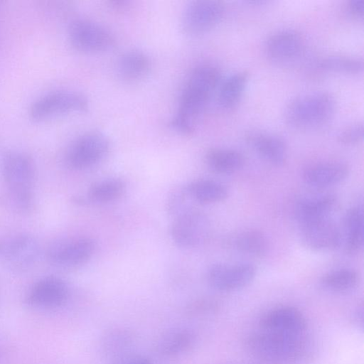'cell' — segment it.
I'll use <instances>...</instances> for the list:
<instances>
[{"instance_id": "d4e9b609", "label": "cell", "mask_w": 364, "mask_h": 364, "mask_svg": "<svg viewBox=\"0 0 364 364\" xmlns=\"http://www.w3.org/2000/svg\"><path fill=\"white\" fill-rule=\"evenodd\" d=\"M248 80L246 71H237L225 79L218 90V103L224 108L234 107L241 98Z\"/></svg>"}, {"instance_id": "836d02e7", "label": "cell", "mask_w": 364, "mask_h": 364, "mask_svg": "<svg viewBox=\"0 0 364 364\" xmlns=\"http://www.w3.org/2000/svg\"><path fill=\"white\" fill-rule=\"evenodd\" d=\"M348 9L354 16L362 18L364 14L363 0H350L348 3Z\"/></svg>"}, {"instance_id": "52a82bcc", "label": "cell", "mask_w": 364, "mask_h": 364, "mask_svg": "<svg viewBox=\"0 0 364 364\" xmlns=\"http://www.w3.org/2000/svg\"><path fill=\"white\" fill-rule=\"evenodd\" d=\"M88 107L87 99L75 91L61 90L46 94L31 105L29 115L34 120H43L58 115L82 112Z\"/></svg>"}, {"instance_id": "d6986e66", "label": "cell", "mask_w": 364, "mask_h": 364, "mask_svg": "<svg viewBox=\"0 0 364 364\" xmlns=\"http://www.w3.org/2000/svg\"><path fill=\"white\" fill-rule=\"evenodd\" d=\"M336 205L331 194L309 196L300 200L295 207V215L300 225L329 218Z\"/></svg>"}, {"instance_id": "f546056e", "label": "cell", "mask_w": 364, "mask_h": 364, "mask_svg": "<svg viewBox=\"0 0 364 364\" xmlns=\"http://www.w3.org/2000/svg\"><path fill=\"white\" fill-rule=\"evenodd\" d=\"M320 67L328 71L358 73L363 70V59L352 55H331L323 58L320 63Z\"/></svg>"}, {"instance_id": "6da1fadb", "label": "cell", "mask_w": 364, "mask_h": 364, "mask_svg": "<svg viewBox=\"0 0 364 364\" xmlns=\"http://www.w3.org/2000/svg\"><path fill=\"white\" fill-rule=\"evenodd\" d=\"M220 71L213 64L197 66L191 73L181 96L179 107L171 126L183 134H190L210 95L219 84Z\"/></svg>"}, {"instance_id": "7c38bea8", "label": "cell", "mask_w": 364, "mask_h": 364, "mask_svg": "<svg viewBox=\"0 0 364 364\" xmlns=\"http://www.w3.org/2000/svg\"><path fill=\"white\" fill-rule=\"evenodd\" d=\"M225 13V5L217 0H198L189 3L182 15V28L186 33L196 34L214 27Z\"/></svg>"}, {"instance_id": "2e32d148", "label": "cell", "mask_w": 364, "mask_h": 364, "mask_svg": "<svg viewBox=\"0 0 364 364\" xmlns=\"http://www.w3.org/2000/svg\"><path fill=\"white\" fill-rule=\"evenodd\" d=\"M304 47L301 34L293 29H282L272 34L265 44L267 55L274 61L286 62L299 55Z\"/></svg>"}, {"instance_id": "4fadbf2b", "label": "cell", "mask_w": 364, "mask_h": 364, "mask_svg": "<svg viewBox=\"0 0 364 364\" xmlns=\"http://www.w3.org/2000/svg\"><path fill=\"white\" fill-rule=\"evenodd\" d=\"M68 296V289L65 282L59 277L49 276L32 285L26 296V302L31 307L48 310L62 306Z\"/></svg>"}, {"instance_id": "d6a6232c", "label": "cell", "mask_w": 364, "mask_h": 364, "mask_svg": "<svg viewBox=\"0 0 364 364\" xmlns=\"http://www.w3.org/2000/svg\"><path fill=\"white\" fill-rule=\"evenodd\" d=\"M116 364H152L146 357L137 354H128L116 362Z\"/></svg>"}, {"instance_id": "44dd1931", "label": "cell", "mask_w": 364, "mask_h": 364, "mask_svg": "<svg viewBox=\"0 0 364 364\" xmlns=\"http://www.w3.org/2000/svg\"><path fill=\"white\" fill-rule=\"evenodd\" d=\"M205 161L213 171L229 174L242 168L245 158L242 153L235 149L213 148L207 151Z\"/></svg>"}, {"instance_id": "603a6c76", "label": "cell", "mask_w": 364, "mask_h": 364, "mask_svg": "<svg viewBox=\"0 0 364 364\" xmlns=\"http://www.w3.org/2000/svg\"><path fill=\"white\" fill-rule=\"evenodd\" d=\"M194 343V335L186 328L168 330L158 341V350L164 355L175 356L187 351Z\"/></svg>"}, {"instance_id": "ba28073f", "label": "cell", "mask_w": 364, "mask_h": 364, "mask_svg": "<svg viewBox=\"0 0 364 364\" xmlns=\"http://www.w3.org/2000/svg\"><path fill=\"white\" fill-rule=\"evenodd\" d=\"M68 38L75 49L85 53L104 52L112 48L115 43L109 31L88 19L74 21L70 25Z\"/></svg>"}, {"instance_id": "1f68e13d", "label": "cell", "mask_w": 364, "mask_h": 364, "mask_svg": "<svg viewBox=\"0 0 364 364\" xmlns=\"http://www.w3.org/2000/svg\"><path fill=\"white\" fill-rule=\"evenodd\" d=\"M363 124L355 122L343 128L338 134V140L343 144H354L360 142L363 137Z\"/></svg>"}, {"instance_id": "7a4b0ae2", "label": "cell", "mask_w": 364, "mask_h": 364, "mask_svg": "<svg viewBox=\"0 0 364 364\" xmlns=\"http://www.w3.org/2000/svg\"><path fill=\"white\" fill-rule=\"evenodd\" d=\"M247 351L265 363L282 364L301 358L307 351L304 335H287L260 330L246 339Z\"/></svg>"}, {"instance_id": "4316f807", "label": "cell", "mask_w": 364, "mask_h": 364, "mask_svg": "<svg viewBox=\"0 0 364 364\" xmlns=\"http://www.w3.org/2000/svg\"><path fill=\"white\" fill-rule=\"evenodd\" d=\"M133 335L127 330L117 328L108 331L103 337L102 347L106 356L115 362L126 356L133 343Z\"/></svg>"}, {"instance_id": "83f0119b", "label": "cell", "mask_w": 364, "mask_h": 364, "mask_svg": "<svg viewBox=\"0 0 364 364\" xmlns=\"http://www.w3.org/2000/svg\"><path fill=\"white\" fill-rule=\"evenodd\" d=\"M126 191V183L119 178H105L92 183L88 196L94 201L107 203L121 198Z\"/></svg>"}, {"instance_id": "e0dca14e", "label": "cell", "mask_w": 364, "mask_h": 364, "mask_svg": "<svg viewBox=\"0 0 364 364\" xmlns=\"http://www.w3.org/2000/svg\"><path fill=\"white\" fill-rule=\"evenodd\" d=\"M246 140L269 163L280 166L286 161L287 146L279 135L263 131H252L246 135Z\"/></svg>"}, {"instance_id": "cb8c5ba5", "label": "cell", "mask_w": 364, "mask_h": 364, "mask_svg": "<svg viewBox=\"0 0 364 364\" xmlns=\"http://www.w3.org/2000/svg\"><path fill=\"white\" fill-rule=\"evenodd\" d=\"M345 248L348 253L359 252L363 245V211L362 206L357 205L349 209L345 221Z\"/></svg>"}, {"instance_id": "ffe728a7", "label": "cell", "mask_w": 364, "mask_h": 364, "mask_svg": "<svg viewBox=\"0 0 364 364\" xmlns=\"http://www.w3.org/2000/svg\"><path fill=\"white\" fill-rule=\"evenodd\" d=\"M151 61L142 51L132 50L123 53L117 64L119 77L127 82L142 80L149 73Z\"/></svg>"}, {"instance_id": "5bb4252c", "label": "cell", "mask_w": 364, "mask_h": 364, "mask_svg": "<svg viewBox=\"0 0 364 364\" xmlns=\"http://www.w3.org/2000/svg\"><path fill=\"white\" fill-rule=\"evenodd\" d=\"M303 245L316 252H327L340 246L342 235L338 225L329 218L301 225Z\"/></svg>"}, {"instance_id": "9a60e30c", "label": "cell", "mask_w": 364, "mask_h": 364, "mask_svg": "<svg viewBox=\"0 0 364 364\" xmlns=\"http://www.w3.org/2000/svg\"><path fill=\"white\" fill-rule=\"evenodd\" d=\"M260 330L287 335H304L306 320L296 308L282 306L264 313L259 319Z\"/></svg>"}, {"instance_id": "277c9868", "label": "cell", "mask_w": 364, "mask_h": 364, "mask_svg": "<svg viewBox=\"0 0 364 364\" xmlns=\"http://www.w3.org/2000/svg\"><path fill=\"white\" fill-rule=\"evenodd\" d=\"M1 174L6 186V196L33 198L36 166L33 159L19 151L5 153L1 160Z\"/></svg>"}, {"instance_id": "e575fe53", "label": "cell", "mask_w": 364, "mask_h": 364, "mask_svg": "<svg viewBox=\"0 0 364 364\" xmlns=\"http://www.w3.org/2000/svg\"><path fill=\"white\" fill-rule=\"evenodd\" d=\"M353 321L355 323L359 326V328H363V308L361 305L359 306L355 311L353 316Z\"/></svg>"}, {"instance_id": "f1b7e54d", "label": "cell", "mask_w": 364, "mask_h": 364, "mask_svg": "<svg viewBox=\"0 0 364 364\" xmlns=\"http://www.w3.org/2000/svg\"><path fill=\"white\" fill-rule=\"evenodd\" d=\"M358 274L353 269L342 268L330 272L321 278L322 285L335 292H346L355 288Z\"/></svg>"}, {"instance_id": "30bf717a", "label": "cell", "mask_w": 364, "mask_h": 364, "mask_svg": "<svg viewBox=\"0 0 364 364\" xmlns=\"http://www.w3.org/2000/svg\"><path fill=\"white\" fill-rule=\"evenodd\" d=\"M209 231L207 218L200 211L192 209L174 218L170 234L178 246L191 248L204 242Z\"/></svg>"}, {"instance_id": "9c48e42d", "label": "cell", "mask_w": 364, "mask_h": 364, "mask_svg": "<svg viewBox=\"0 0 364 364\" xmlns=\"http://www.w3.org/2000/svg\"><path fill=\"white\" fill-rule=\"evenodd\" d=\"M95 241L88 237L61 240L53 243L47 250V260L58 267L70 269L86 263L93 255Z\"/></svg>"}, {"instance_id": "3957f363", "label": "cell", "mask_w": 364, "mask_h": 364, "mask_svg": "<svg viewBox=\"0 0 364 364\" xmlns=\"http://www.w3.org/2000/svg\"><path fill=\"white\" fill-rule=\"evenodd\" d=\"M336 110L333 97L326 92H314L294 98L284 112L286 122L297 129H315L326 124Z\"/></svg>"}, {"instance_id": "5b68a950", "label": "cell", "mask_w": 364, "mask_h": 364, "mask_svg": "<svg viewBox=\"0 0 364 364\" xmlns=\"http://www.w3.org/2000/svg\"><path fill=\"white\" fill-rule=\"evenodd\" d=\"M109 150V141L104 134L89 132L70 144L65 154V161L72 169H85L101 161Z\"/></svg>"}, {"instance_id": "8fae6325", "label": "cell", "mask_w": 364, "mask_h": 364, "mask_svg": "<svg viewBox=\"0 0 364 364\" xmlns=\"http://www.w3.org/2000/svg\"><path fill=\"white\" fill-rule=\"evenodd\" d=\"M256 275L255 267L249 262L218 263L208 270V283L222 291H232L250 284Z\"/></svg>"}, {"instance_id": "8992f818", "label": "cell", "mask_w": 364, "mask_h": 364, "mask_svg": "<svg viewBox=\"0 0 364 364\" xmlns=\"http://www.w3.org/2000/svg\"><path fill=\"white\" fill-rule=\"evenodd\" d=\"M39 255L38 241L27 232H11L0 237V259L12 269H29Z\"/></svg>"}, {"instance_id": "4dcf8cb0", "label": "cell", "mask_w": 364, "mask_h": 364, "mask_svg": "<svg viewBox=\"0 0 364 364\" xmlns=\"http://www.w3.org/2000/svg\"><path fill=\"white\" fill-rule=\"evenodd\" d=\"M191 200H194L190 195L187 187L179 188L170 196L167 208L168 213L174 218L194 209L191 205Z\"/></svg>"}, {"instance_id": "7402d4cb", "label": "cell", "mask_w": 364, "mask_h": 364, "mask_svg": "<svg viewBox=\"0 0 364 364\" xmlns=\"http://www.w3.org/2000/svg\"><path fill=\"white\" fill-rule=\"evenodd\" d=\"M186 187L194 201L199 203H218L224 200L228 195L227 188L220 182L213 179L195 180Z\"/></svg>"}, {"instance_id": "484cf974", "label": "cell", "mask_w": 364, "mask_h": 364, "mask_svg": "<svg viewBox=\"0 0 364 364\" xmlns=\"http://www.w3.org/2000/svg\"><path fill=\"white\" fill-rule=\"evenodd\" d=\"M231 243L240 252L253 257L264 256L269 248L266 236L256 230H244L237 233L232 239Z\"/></svg>"}, {"instance_id": "ac0fdd59", "label": "cell", "mask_w": 364, "mask_h": 364, "mask_svg": "<svg viewBox=\"0 0 364 364\" xmlns=\"http://www.w3.org/2000/svg\"><path fill=\"white\" fill-rule=\"evenodd\" d=\"M348 166L340 161H325L313 164L303 173L306 184L314 188H326L341 183L348 176Z\"/></svg>"}]
</instances>
